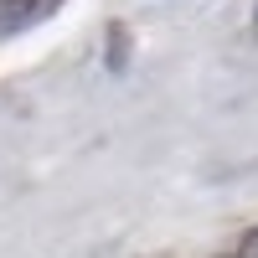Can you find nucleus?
<instances>
[{
  "instance_id": "1",
  "label": "nucleus",
  "mask_w": 258,
  "mask_h": 258,
  "mask_svg": "<svg viewBox=\"0 0 258 258\" xmlns=\"http://www.w3.org/2000/svg\"><path fill=\"white\" fill-rule=\"evenodd\" d=\"M68 0H0V36H21L41 26V21H52Z\"/></svg>"
},
{
  "instance_id": "2",
  "label": "nucleus",
  "mask_w": 258,
  "mask_h": 258,
  "mask_svg": "<svg viewBox=\"0 0 258 258\" xmlns=\"http://www.w3.org/2000/svg\"><path fill=\"white\" fill-rule=\"evenodd\" d=\"M238 253H243V258H258V227H253V232H243V243H238Z\"/></svg>"
},
{
  "instance_id": "3",
  "label": "nucleus",
  "mask_w": 258,
  "mask_h": 258,
  "mask_svg": "<svg viewBox=\"0 0 258 258\" xmlns=\"http://www.w3.org/2000/svg\"><path fill=\"white\" fill-rule=\"evenodd\" d=\"M253 26H258V0H253Z\"/></svg>"
},
{
  "instance_id": "4",
  "label": "nucleus",
  "mask_w": 258,
  "mask_h": 258,
  "mask_svg": "<svg viewBox=\"0 0 258 258\" xmlns=\"http://www.w3.org/2000/svg\"><path fill=\"white\" fill-rule=\"evenodd\" d=\"M222 258H243V253H238V248H232V253H222Z\"/></svg>"
}]
</instances>
